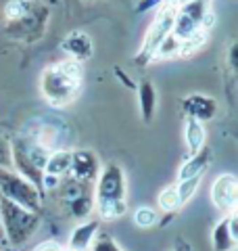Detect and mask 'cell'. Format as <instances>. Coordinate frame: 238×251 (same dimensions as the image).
<instances>
[{
  "label": "cell",
  "instance_id": "cell-14",
  "mask_svg": "<svg viewBox=\"0 0 238 251\" xmlns=\"http://www.w3.org/2000/svg\"><path fill=\"white\" fill-rule=\"evenodd\" d=\"M4 15H6L9 21L27 19L31 15V4L27 2V0H11V2L4 6Z\"/></svg>",
  "mask_w": 238,
  "mask_h": 251
},
{
  "label": "cell",
  "instance_id": "cell-1",
  "mask_svg": "<svg viewBox=\"0 0 238 251\" xmlns=\"http://www.w3.org/2000/svg\"><path fill=\"white\" fill-rule=\"evenodd\" d=\"M42 94L50 100V105L63 107L67 105L71 99L79 90V80H71L65 74H61L57 67H50L42 74V82H40Z\"/></svg>",
  "mask_w": 238,
  "mask_h": 251
},
{
  "label": "cell",
  "instance_id": "cell-2",
  "mask_svg": "<svg viewBox=\"0 0 238 251\" xmlns=\"http://www.w3.org/2000/svg\"><path fill=\"white\" fill-rule=\"evenodd\" d=\"M176 13H178V4L173 2H165L159 6V11L155 15V21L153 25L148 27V34L144 38V44H142V52L140 57L142 59H150L157 50V46L161 44V40L171 31V25H173V19H176Z\"/></svg>",
  "mask_w": 238,
  "mask_h": 251
},
{
  "label": "cell",
  "instance_id": "cell-8",
  "mask_svg": "<svg viewBox=\"0 0 238 251\" xmlns=\"http://www.w3.org/2000/svg\"><path fill=\"white\" fill-rule=\"evenodd\" d=\"M186 111L194 120H209L215 113V103L207 97H190L186 99Z\"/></svg>",
  "mask_w": 238,
  "mask_h": 251
},
{
  "label": "cell",
  "instance_id": "cell-4",
  "mask_svg": "<svg viewBox=\"0 0 238 251\" xmlns=\"http://www.w3.org/2000/svg\"><path fill=\"white\" fill-rule=\"evenodd\" d=\"M111 201H123V174L115 166H109L102 172L98 184V205Z\"/></svg>",
  "mask_w": 238,
  "mask_h": 251
},
{
  "label": "cell",
  "instance_id": "cell-24",
  "mask_svg": "<svg viewBox=\"0 0 238 251\" xmlns=\"http://www.w3.org/2000/svg\"><path fill=\"white\" fill-rule=\"evenodd\" d=\"M44 184H46V188H54L59 184V176H52V174L44 176Z\"/></svg>",
  "mask_w": 238,
  "mask_h": 251
},
{
  "label": "cell",
  "instance_id": "cell-15",
  "mask_svg": "<svg viewBox=\"0 0 238 251\" xmlns=\"http://www.w3.org/2000/svg\"><path fill=\"white\" fill-rule=\"evenodd\" d=\"M59 69L61 74H65L67 77H71V80H82V63H79L77 59H65L61 61L59 65H54Z\"/></svg>",
  "mask_w": 238,
  "mask_h": 251
},
{
  "label": "cell",
  "instance_id": "cell-21",
  "mask_svg": "<svg viewBox=\"0 0 238 251\" xmlns=\"http://www.w3.org/2000/svg\"><path fill=\"white\" fill-rule=\"evenodd\" d=\"M134 220H136L138 226H144V228H146V226H153L157 222V214H155L153 209H148V207H142V209L136 211Z\"/></svg>",
  "mask_w": 238,
  "mask_h": 251
},
{
  "label": "cell",
  "instance_id": "cell-13",
  "mask_svg": "<svg viewBox=\"0 0 238 251\" xmlns=\"http://www.w3.org/2000/svg\"><path fill=\"white\" fill-rule=\"evenodd\" d=\"M94 230H96V222H90V224L79 226V228L73 232V237H71V249L84 251L86 247H88V243L92 241Z\"/></svg>",
  "mask_w": 238,
  "mask_h": 251
},
{
  "label": "cell",
  "instance_id": "cell-22",
  "mask_svg": "<svg viewBox=\"0 0 238 251\" xmlns=\"http://www.w3.org/2000/svg\"><path fill=\"white\" fill-rule=\"evenodd\" d=\"M94 251H119V249H117L109 239H100L96 245H94Z\"/></svg>",
  "mask_w": 238,
  "mask_h": 251
},
{
  "label": "cell",
  "instance_id": "cell-26",
  "mask_svg": "<svg viewBox=\"0 0 238 251\" xmlns=\"http://www.w3.org/2000/svg\"><path fill=\"white\" fill-rule=\"evenodd\" d=\"M167 2H173V4H180V0H167Z\"/></svg>",
  "mask_w": 238,
  "mask_h": 251
},
{
  "label": "cell",
  "instance_id": "cell-6",
  "mask_svg": "<svg viewBox=\"0 0 238 251\" xmlns=\"http://www.w3.org/2000/svg\"><path fill=\"white\" fill-rule=\"evenodd\" d=\"M236 178L234 176H221L215 180L213 184V203L219 207V209H234L236 205Z\"/></svg>",
  "mask_w": 238,
  "mask_h": 251
},
{
  "label": "cell",
  "instance_id": "cell-3",
  "mask_svg": "<svg viewBox=\"0 0 238 251\" xmlns=\"http://www.w3.org/2000/svg\"><path fill=\"white\" fill-rule=\"evenodd\" d=\"M0 186H2V191L9 195L11 199L17 201V205H23V209H34V205H36L34 188L23 182L21 178H17L15 174L0 172Z\"/></svg>",
  "mask_w": 238,
  "mask_h": 251
},
{
  "label": "cell",
  "instance_id": "cell-23",
  "mask_svg": "<svg viewBox=\"0 0 238 251\" xmlns=\"http://www.w3.org/2000/svg\"><path fill=\"white\" fill-rule=\"evenodd\" d=\"M36 251H63V249H61L59 243L48 241V243H42V245H38V249H36Z\"/></svg>",
  "mask_w": 238,
  "mask_h": 251
},
{
  "label": "cell",
  "instance_id": "cell-10",
  "mask_svg": "<svg viewBox=\"0 0 238 251\" xmlns=\"http://www.w3.org/2000/svg\"><path fill=\"white\" fill-rule=\"evenodd\" d=\"M186 140H188V149L192 155L201 151V147L205 143V130H203L201 122L194 120V117H190L186 124Z\"/></svg>",
  "mask_w": 238,
  "mask_h": 251
},
{
  "label": "cell",
  "instance_id": "cell-20",
  "mask_svg": "<svg viewBox=\"0 0 238 251\" xmlns=\"http://www.w3.org/2000/svg\"><path fill=\"white\" fill-rule=\"evenodd\" d=\"M123 211H125L123 201H111V203H102L100 205V214L105 218H117V216H121Z\"/></svg>",
  "mask_w": 238,
  "mask_h": 251
},
{
  "label": "cell",
  "instance_id": "cell-7",
  "mask_svg": "<svg viewBox=\"0 0 238 251\" xmlns=\"http://www.w3.org/2000/svg\"><path fill=\"white\" fill-rule=\"evenodd\" d=\"M63 50H65L71 59L84 61L92 54V40L84 31H71L65 38V42H63Z\"/></svg>",
  "mask_w": 238,
  "mask_h": 251
},
{
  "label": "cell",
  "instance_id": "cell-19",
  "mask_svg": "<svg viewBox=\"0 0 238 251\" xmlns=\"http://www.w3.org/2000/svg\"><path fill=\"white\" fill-rule=\"evenodd\" d=\"M140 99H142V109H144V113H146V117H148L150 111H153V107H155V90H153V86H150L148 82L142 84Z\"/></svg>",
  "mask_w": 238,
  "mask_h": 251
},
{
  "label": "cell",
  "instance_id": "cell-12",
  "mask_svg": "<svg viewBox=\"0 0 238 251\" xmlns=\"http://www.w3.org/2000/svg\"><path fill=\"white\" fill-rule=\"evenodd\" d=\"M180 46H182V40H180V38H176L169 31V34L161 40V44L157 46L153 59H171V57H178V54H180Z\"/></svg>",
  "mask_w": 238,
  "mask_h": 251
},
{
  "label": "cell",
  "instance_id": "cell-25",
  "mask_svg": "<svg viewBox=\"0 0 238 251\" xmlns=\"http://www.w3.org/2000/svg\"><path fill=\"white\" fill-rule=\"evenodd\" d=\"M2 161H6V147L0 143V163H2Z\"/></svg>",
  "mask_w": 238,
  "mask_h": 251
},
{
  "label": "cell",
  "instance_id": "cell-17",
  "mask_svg": "<svg viewBox=\"0 0 238 251\" xmlns=\"http://www.w3.org/2000/svg\"><path fill=\"white\" fill-rule=\"evenodd\" d=\"M159 205H161V209H165V211H171V209L180 207V197H178L176 186L165 188V191L159 195Z\"/></svg>",
  "mask_w": 238,
  "mask_h": 251
},
{
  "label": "cell",
  "instance_id": "cell-9",
  "mask_svg": "<svg viewBox=\"0 0 238 251\" xmlns=\"http://www.w3.org/2000/svg\"><path fill=\"white\" fill-rule=\"evenodd\" d=\"M94 170H96V161L90 153H75L71 155V166H69V172H73L75 178H92Z\"/></svg>",
  "mask_w": 238,
  "mask_h": 251
},
{
  "label": "cell",
  "instance_id": "cell-18",
  "mask_svg": "<svg viewBox=\"0 0 238 251\" xmlns=\"http://www.w3.org/2000/svg\"><path fill=\"white\" fill-rule=\"evenodd\" d=\"M198 180H201V176H192V178H186V180H180V188H176L178 191V197H180V205L184 201H188V197L192 195V191L196 188V184H198Z\"/></svg>",
  "mask_w": 238,
  "mask_h": 251
},
{
  "label": "cell",
  "instance_id": "cell-11",
  "mask_svg": "<svg viewBox=\"0 0 238 251\" xmlns=\"http://www.w3.org/2000/svg\"><path fill=\"white\" fill-rule=\"evenodd\" d=\"M69 166H71V153H65V151H57L48 155V159H46V172L52 176H61L69 172Z\"/></svg>",
  "mask_w": 238,
  "mask_h": 251
},
{
  "label": "cell",
  "instance_id": "cell-5",
  "mask_svg": "<svg viewBox=\"0 0 238 251\" xmlns=\"http://www.w3.org/2000/svg\"><path fill=\"white\" fill-rule=\"evenodd\" d=\"M2 205L6 216V230L15 241H23L34 228V218L27 211H23L19 205H13V203H2Z\"/></svg>",
  "mask_w": 238,
  "mask_h": 251
},
{
  "label": "cell",
  "instance_id": "cell-16",
  "mask_svg": "<svg viewBox=\"0 0 238 251\" xmlns=\"http://www.w3.org/2000/svg\"><path fill=\"white\" fill-rule=\"evenodd\" d=\"M207 168V159L205 157H194L192 161H188L184 168L180 172V180H186V178H192V176H201V172Z\"/></svg>",
  "mask_w": 238,
  "mask_h": 251
}]
</instances>
